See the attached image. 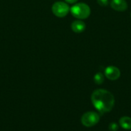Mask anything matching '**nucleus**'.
<instances>
[{
	"label": "nucleus",
	"mask_w": 131,
	"mask_h": 131,
	"mask_svg": "<svg viewBox=\"0 0 131 131\" xmlns=\"http://www.w3.org/2000/svg\"><path fill=\"white\" fill-rule=\"evenodd\" d=\"M91 102L99 112L105 113L113 110L115 100L110 92L104 89H97L91 95Z\"/></svg>",
	"instance_id": "obj_1"
},
{
	"label": "nucleus",
	"mask_w": 131,
	"mask_h": 131,
	"mask_svg": "<svg viewBox=\"0 0 131 131\" xmlns=\"http://www.w3.org/2000/svg\"><path fill=\"white\" fill-rule=\"evenodd\" d=\"M70 12L73 16L78 19H85L91 14V9L89 6L83 3H79L72 6Z\"/></svg>",
	"instance_id": "obj_2"
},
{
	"label": "nucleus",
	"mask_w": 131,
	"mask_h": 131,
	"mask_svg": "<svg viewBox=\"0 0 131 131\" xmlns=\"http://www.w3.org/2000/svg\"><path fill=\"white\" fill-rule=\"evenodd\" d=\"M100 121V115L94 111H89L82 115L81 122L84 126L91 127L94 126Z\"/></svg>",
	"instance_id": "obj_3"
},
{
	"label": "nucleus",
	"mask_w": 131,
	"mask_h": 131,
	"mask_svg": "<svg viewBox=\"0 0 131 131\" xmlns=\"http://www.w3.org/2000/svg\"><path fill=\"white\" fill-rule=\"evenodd\" d=\"M51 10L55 16L58 17H64L66 16L70 11V8L66 3L57 1L53 5Z\"/></svg>",
	"instance_id": "obj_4"
},
{
	"label": "nucleus",
	"mask_w": 131,
	"mask_h": 131,
	"mask_svg": "<svg viewBox=\"0 0 131 131\" xmlns=\"http://www.w3.org/2000/svg\"><path fill=\"white\" fill-rule=\"evenodd\" d=\"M121 72L118 68L114 66H109L105 70V75L108 79L115 81L120 77Z\"/></svg>",
	"instance_id": "obj_5"
},
{
	"label": "nucleus",
	"mask_w": 131,
	"mask_h": 131,
	"mask_svg": "<svg viewBox=\"0 0 131 131\" xmlns=\"http://www.w3.org/2000/svg\"><path fill=\"white\" fill-rule=\"evenodd\" d=\"M110 4L112 8L118 12L125 11L128 7L125 0H111Z\"/></svg>",
	"instance_id": "obj_6"
},
{
	"label": "nucleus",
	"mask_w": 131,
	"mask_h": 131,
	"mask_svg": "<svg viewBox=\"0 0 131 131\" xmlns=\"http://www.w3.org/2000/svg\"><path fill=\"white\" fill-rule=\"evenodd\" d=\"M71 29L77 33H80L86 29V25L84 22L81 20H77L73 22L71 25Z\"/></svg>",
	"instance_id": "obj_7"
},
{
	"label": "nucleus",
	"mask_w": 131,
	"mask_h": 131,
	"mask_svg": "<svg viewBox=\"0 0 131 131\" xmlns=\"http://www.w3.org/2000/svg\"><path fill=\"white\" fill-rule=\"evenodd\" d=\"M119 125L123 129L126 130L131 129V118L128 116H123L119 119Z\"/></svg>",
	"instance_id": "obj_8"
},
{
	"label": "nucleus",
	"mask_w": 131,
	"mask_h": 131,
	"mask_svg": "<svg viewBox=\"0 0 131 131\" xmlns=\"http://www.w3.org/2000/svg\"><path fill=\"white\" fill-rule=\"evenodd\" d=\"M94 81L95 84H101L104 81V76L101 72H98L94 76Z\"/></svg>",
	"instance_id": "obj_9"
},
{
	"label": "nucleus",
	"mask_w": 131,
	"mask_h": 131,
	"mask_svg": "<svg viewBox=\"0 0 131 131\" xmlns=\"http://www.w3.org/2000/svg\"><path fill=\"white\" fill-rule=\"evenodd\" d=\"M109 130L111 131H117L118 129V125L116 123L113 122L109 124Z\"/></svg>",
	"instance_id": "obj_10"
},
{
	"label": "nucleus",
	"mask_w": 131,
	"mask_h": 131,
	"mask_svg": "<svg viewBox=\"0 0 131 131\" xmlns=\"http://www.w3.org/2000/svg\"><path fill=\"white\" fill-rule=\"evenodd\" d=\"M97 3L101 6H106L109 4V0H97Z\"/></svg>",
	"instance_id": "obj_11"
},
{
	"label": "nucleus",
	"mask_w": 131,
	"mask_h": 131,
	"mask_svg": "<svg viewBox=\"0 0 131 131\" xmlns=\"http://www.w3.org/2000/svg\"><path fill=\"white\" fill-rule=\"evenodd\" d=\"M66 2L68 3L69 4H73V3H75L76 2H77L78 0H65Z\"/></svg>",
	"instance_id": "obj_12"
},
{
	"label": "nucleus",
	"mask_w": 131,
	"mask_h": 131,
	"mask_svg": "<svg viewBox=\"0 0 131 131\" xmlns=\"http://www.w3.org/2000/svg\"><path fill=\"white\" fill-rule=\"evenodd\" d=\"M130 17H131V14H130Z\"/></svg>",
	"instance_id": "obj_13"
}]
</instances>
